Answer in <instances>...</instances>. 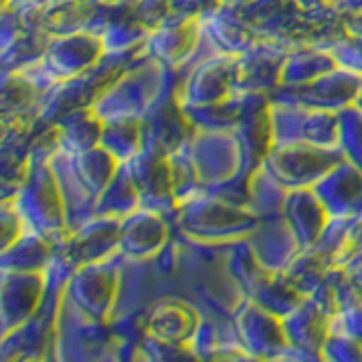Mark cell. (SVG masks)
Here are the masks:
<instances>
[{
	"label": "cell",
	"mask_w": 362,
	"mask_h": 362,
	"mask_svg": "<svg viewBox=\"0 0 362 362\" xmlns=\"http://www.w3.org/2000/svg\"><path fill=\"white\" fill-rule=\"evenodd\" d=\"M322 358L328 360H362V342L342 331H331L322 346Z\"/></svg>",
	"instance_id": "34"
},
{
	"label": "cell",
	"mask_w": 362,
	"mask_h": 362,
	"mask_svg": "<svg viewBox=\"0 0 362 362\" xmlns=\"http://www.w3.org/2000/svg\"><path fill=\"white\" fill-rule=\"evenodd\" d=\"M71 294L75 303L93 320H105L111 310L113 299H116L118 290V274L116 269L109 265L86 263L75 267V274L71 276Z\"/></svg>",
	"instance_id": "11"
},
{
	"label": "cell",
	"mask_w": 362,
	"mask_h": 362,
	"mask_svg": "<svg viewBox=\"0 0 362 362\" xmlns=\"http://www.w3.org/2000/svg\"><path fill=\"white\" fill-rule=\"evenodd\" d=\"M132 14L147 32H154L170 18V0H132Z\"/></svg>",
	"instance_id": "33"
},
{
	"label": "cell",
	"mask_w": 362,
	"mask_h": 362,
	"mask_svg": "<svg viewBox=\"0 0 362 362\" xmlns=\"http://www.w3.org/2000/svg\"><path fill=\"white\" fill-rule=\"evenodd\" d=\"M344 269L349 272L351 276V283H354V288L358 290L360 299H362V249L360 252H356L354 256H351L346 263H344Z\"/></svg>",
	"instance_id": "37"
},
{
	"label": "cell",
	"mask_w": 362,
	"mask_h": 362,
	"mask_svg": "<svg viewBox=\"0 0 362 362\" xmlns=\"http://www.w3.org/2000/svg\"><path fill=\"white\" fill-rule=\"evenodd\" d=\"M283 328H286L290 349L322 358V346L331 335V317L310 297H305L297 308L283 317Z\"/></svg>",
	"instance_id": "17"
},
{
	"label": "cell",
	"mask_w": 362,
	"mask_h": 362,
	"mask_svg": "<svg viewBox=\"0 0 362 362\" xmlns=\"http://www.w3.org/2000/svg\"><path fill=\"white\" fill-rule=\"evenodd\" d=\"M165 222L161 213L152 209H136L122 218L120 226V249L127 256H150L156 254L165 243Z\"/></svg>",
	"instance_id": "19"
},
{
	"label": "cell",
	"mask_w": 362,
	"mask_h": 362,
	"mask_svg": "<svg viewBox=\"0 0 362 362\" xmlns=\"http://www.w3.org/2000/svg\"><path fill=\"white\" fill-rule=\"evenodd\" d=\"M143 147L161 152H175L186 143L192 120L184 109V102L175 93H165L143 111Z\"/></svg>",
	"instance_id": "7"
},
{
	"label": "cell",
	"mask_w": 362,
	"mask_h": 362,
	"mask_svg": "<svg viewBox=\"0 0 362 362\" xmlns=\"http://www.w3.org/2000/svg\"><path fill=\"white\" fill-rule=\"evenodd\" d=\"M98 11L93 0H43V3L16 11L25 30H37L50 37L88 30Z\"/></svg>",
	"instance_id": "8"
},
{
	"label": "cell",
	"mask_w": 362,
	"mask_h": 362,
	"mask_svg": "<svg viewBox=\"0 0 362 362\" xmlns=\"http://www.w3.org/2000/svg\"><path fill=\"white\" fill-rule=\"evenodd\" d=\"M45 290L43 272H18L3 269V326L5 335L23 326L34 310Z\"/></svg>",
	"instance_id": "14"
},
{
	"label": "cell",
	"mask_w": 362,
	"mask_h": 362,
	"mask_svg": "<svg viewBox=\"0 0 362 362\" xmlns=\"http://www.w3.org/2000/svg\"><path fill=\"white\" fill-rule=\"evenodd\" d=\"M362 84V73L349 71L344 66H337L322 77L305 82L299 86H279L272 90L274 102H292V105H305L317 109L339 111L346 105H354Z\"/></svg>",
	"instance_id": "4"
},
{
	"label": "cell",
	"mask_w": 362,
	"mask_h": 362,
	"mask_svg": "<svg viewBox=\"0 0 362 362\" xmlns=\"http://www.w3.org/2000/svg\"><path fill=\"white\" fill-rule=\"evenodd\" d=\"M337 59L333 52L326 50H315V48H303L288 54L286 64L281 71V86H299L305 82L322 77L324 73L337 68Z\"/></svg>",
	"instance_id": "25"
},
{
	"label": "cell",
	"mask_w": 362,
	"mask_h": 362,
	"mask_svg": "<svg viewBox=\"0 0 362 362\" xmlns=\"http://www.w3.org/2000/svg\"><path fill=\"white\" fill-rule=\"evenodd\" d=\"M331 324L342 326L339 331L354 335L358 342H362V301L349 305V308H344L342 313L331 317ZM333 331H337V328H333Z\"/></svg>",
	"instance_id": "36"
},
{
	"label": "cell",
	"mask_w": 362,
	"mask_h": 362,
	"mask_svg": "<svg viewBox=\"0 0 362 362\" xmlns=\"http://www.w3.org/2000/svg\"><path fill=\"white\" fill-rule=\"evenodd\" d=\"M331 3L342 11V14H360L362 11V0H331Z\"/></svg>",
	"instance_id": "38"
},
{
	"label": "cell",
	"mask_w": 362,
	"mask_h": 362,
	"mask_svg": "<svg viewBox=\"0 0 362 362\" xmlns=\"http://www.w3.org/2000/svg\"><path fill=\"white\" fill-rule=\"evenodd\" d=\"M342 158L344 152L339 147H322V145L294 141V143L272 145L263 165L276 184L288 188H301V186H315Z\"/></svg>",
	"instance_id": "1"
},
{
	"label": "cell",
	"mask_w": 362,
	"mask_h": 362,
	"mask_svg": "<svg viewBox=\"0 0 362 362\" xmlns=\"http://www.w3.org/2000/svg\"><path fill=\"white\" fill-rule=\"evenodd\" d=\"M120 165H122L120 158L102 145L75 154V161H73L79 184L86 188V192L90 197L102 195V190L111 184V179L116 177Z\"/></svg>",
	"instance_id": "23"
},
{
	"label": "cell",
	"mask_w": 362,
	"mask_h": 362,
	"mask_svg": "<svg viewBox=\"0 0 362 362\" xmlns=\"http://www.w3.org/2000/svg\"><path fill=\"white\" fill-rule=\"evenodd\" d=\"M313 190L320 195L331 218H354L362 211V170L346 158L328 170Z\"/></svg>",
	"instance_id": "13"
},
{
	"label": "cell",
	"mask_w": 362,
	"mask_h": 362,
	"mask_svg": "<svg viewBox=\"0 0 362 362\" xmlns=\"http://www.w3.org/2000/svg\"><path fill=\"white\" fill-rule=\"evenodd\" d=\"M179 215L184 218L181 224L186 231L206 238H224L229 233L252 231L256 226L254 213H247L222 197H188L179 202Z\"/></svg>",
	"instance_id": "5"
},
{
	"label": "cell",
	"mask_w": 362,
	"mask_h": 362,
	"mask_svg": "<svg viewBox=\"0 0 362 362\" xmlns=\"http://www.w3.org/2000/svg\"><path fill=\"white\" fill-rule=\"evenodd\" d=\"M23 213L18 211L16 202L5 197L3 202V249L14 245L21 238V224H23Z\"/></svg>",
	"instance_id": "35"
},
{
	"label": "cell",
	"mask_w": 362,
	"mask_h": 362,
	"mask_svg": "<svg viewBox=\"0 0 362 362\" xmlns=\"http://www.w3.org/2000/svg\"><path fill=\"white\" fill-rule=\"evenodd\" d=\"M333 267V260L320 247H305L290 260V265L283 269V274L290 279V283L297 290H301L305 297H310L313 290L320 286L322 279Z\"/></svg>",
	"instance_id": "26"
},
{
	"label": "cell",
	"mask_w": 362,
	"mask_h": 362,
	"mask_svg": "<svg viewBox=\"0 0 362 362\" xmlns=\"http://www.w3.org/2000/svg\"><path fill=\"white\" fill-rule=\"evenodd\" d=\"M52 254V240L39 231L23 233L14 245L3 249V269L43 272Z\"/></svg>",
	"instance_id": "24"
},
{
	"label": "cell",
	"mask_w": 362,
	"mask_h": 362,
	"mask_svg": "<svg viewBox=\"0 0 362 362\" xmlns=\"http://www.w3.org/2000/svg\"><path fill=\"white\" fill-rule=\"evenodd\" d=\"M339 150L344 158L362 170V109L356 105H346L339 109Z\"/></svg>",
	"instance_id": "31"
},
{
	"label": "cell",
	"mask_w": 362,
	"mask_h": 362,
	"mask_svg": "<svg viewBox=\"0 0 362 362\" xmlns=\"http://www.w3.org/2000/svg\"><path fill=\"white\" fill-rule=\"evenodd\" d=\"M252 299L258 301L263 308L272 310L274 315L286 317L305 299V294L292 286L290 279L283 274V269H276L267 276V281L258 288V292Z\"/></svg>",
	"instance_id": "29"
},
{
	"label": "cell",
	"mask_w": 362,
	"mask_h": 362,
	"mask_svg": "<svg viewBox=\"0 0 362 362\" xmlns=\"http://www.w3.org/2000/svg\"><path fill=\"white\" fill-rule=\"evenodd\" d=\"M14 202L23 213V218L34 226V231L48 235L50 240L52 233L66 229L64 204L54 184V175L41 158H37V161L32 158L30 177L16 192Z\"/></svg>",
	"instance_id": "2"
},
{
	"label": "cell",
	"mask_w": 362,
	"mask_h": 362,
	"mask_svg": "<svg viewBox=\"0 0 362 362\" xmlns=\"http://www.w3.org/2000/svg\"><path fill=\"white\" fill-rule=\"evenodd\" d=\"M197 328H199L197 315L186 303L179 301L158 303L150 313V317H147V335L179 346H190L188 342H192Z\"/></svg>",
	"instance_id": "20"
},
{
	"label": "cell",
	"mask_w": 362,
	"mask_h": 362,
	"mask_svg": "<svg viewBox=\"0 0 362 362\" xmlns=\"http://www.w3.org/2000/svg\"><path fill=\"white\" fill-rule=\"evenodd\" d=\"M231 269H233V276L240 281V286L249 294H252V297L258 292V288L267 281V276L272 274V269L260 265V260L252 252H249L247 247H240L238 252H233Z\"/></svg>",
	"instance_id": "32"
},
{
	"label": "cell",
	"mask_w": 362,
	"mask_h": 362,
	"mask_svg": "<svg viewBox=\"0 0 362 362\" xmlns=\"http://www.w3.org/2000/svg\"><path fill=\"white\" fill-rule=\"evenodd\" d=\"M288 59V52L281 45L272 43L269 37L258 39L247 52L235 57V82L233 90H256L272 93L281 86V71Z\"/></svg>",
	"instance_id": "9"
},
{
	"label": "cell",
	"mask_w": 362,
	"mask_h": 362,
	"mask_svg": "<svg viewBox=\"0 0 362 362\" xmlns=\"http://www.w3.org/2000/svg\"><path fill=\"white\" fill-rule=\"evenodd\" d=\"M222 3H226V5H243V3H247V0H222Z\"/></svg>",
	"instance_id": "41"
},
{
	"label": "cell",
	"mask_w": 362,
	"mask_h": 362,
	"mask_svg": "<svg viewBox=\"0 0 362 362\" xmlns=\"http://www.w3.org/2000/svg\"><path fill=\"white\" fill-rule=\"evenodd\" d=\"M122 163L127 165L134 184L141 192V204L145 209L163 213L177 202L173 165H170L168 152L154 150V147H141L139 152Z\"/></svg>",
	"instance_id": "6"
},
{
	"label": "cell",
	"mask_w": 362,
	"mask_h": 362,
	"mask_svg": "<svg viewBox=\"0 0 362 362\" xmlns=\"http://www.w3.org/2000/svg\"><path fill=\"white\" fill-rule=\"evenodd\" d=\"M93 3H132V0H93Z\"/></svg>",
	"instance_id": "40"
},
{
	"label": "cell",
	"mask_w": 362,
	"mask_h": 362,
	"mask_svg": "<svg viewBox=\"0 0 362 362\" xmlns=\"http://www.w3.org/2000/svg\"><path fill=\"white\" fill-rule=\"evenodd\" d=\"M120 215H95L93 220H88L75 235L68 238L64 249L68 265L79 267L107 258L113 249L120 247Z\"/></svg>",
	"instance_id": "12"
},
{
	"label": "cell",
	"mask_w": 362,
	"mask_h": 362,
	"mask_svg": "<svg viewBox=\"0 0 362 362\" xmlns=\"http://www.w3.org/2000/svg\"><path fill=\"white\" fill-rule=\"evenodd\" d=\"M297 3L305 9H310V7H317V5H324V3H331V0H297Z\"/></svg>",
	"instance_id": "39"
},
{
	"label": "cell",
	"mask_w": 362,
	"mask_h": 362,
	"mask_svg": "<svg viewBox=\"0 0 362 362\" xmlns=\"http://www.w3.org/2000/svg\"><path fill=\"white\" fill-rule=\"evenodd\" d=\"M107 54L102 34L79 30L71 34L50 37L48 48L41 57V71L54 84L59 79H71L88 73Z\"/></svg>",
	"instance_id": "3"
},
{
	"label": "cell",
	"mask_w": 362,
	"mask_h": 362,
	"mask_svg": "<svg viewBox=\"0 0 362 362\" xmlns=\"http://www.w3.org/2000/svg\"><path fill=\"white\" fill-rule=\"evenodd\" d=\"M39 98V86L23 71H5L3 77V113L7 118H18L34 107Z\"/></svg>",
	"instance_id": "30"
},
{
	"label": "cell",
	"mask_w": 362,
	"mask_h": 362,
	"mask_svg": "<svg viewBox=\"0 0 362 362\" xmlns=\"http://www.w3.org/2000/svg\"><path fill=\"white\" fill-rule=\"evenodd\" d=\"M286 220L301 249L313 247L326 229L331 213L324 206L313 186L292 188L286 197Z\"/></svg>",
	"instance_id": "16"
},
{
	"label": "cell",
	"mask_w": 362,
	"mask_h": 362,
	"mask_svg": "<svg viewBox=\"0 0 362 362\" xmlns=\"http://www.w3.org/2000/svg\"><path fill=\"white\" fill-rule=\"evenodd\" d=\"M100 145L116 154L120 161H127L143 147V120L139 116L107 118Z\"/></svg>",
	"instance_id": "27"
},
{
	"label": "cell",
	"mask_w": 362,
	"mask_h": 362,
	"mask_svg": "<svg viewBox=\"0 0 362 362\" xmlns=\"http://www.w3.org/2000/svg\"><path fill=\"white\" fill-rule=\"evenodd\" d=\"M141 204V192L136 188L134 179L129 175L127 165H120L116 177L111 179V184L102 190V195L98 197V206L95 213L98 215H129L132 211L139 209Z\"/></svg>",
	"instance_id": "28"
},
{
	"label": "cell",
	"mask_w": 362,
	"mask_h": 362,
	"mask_svg": "<svg viewBox=\"0 0 362 362\" xmlns=\"http://www.w3.org/2000/svg\"><path fill=\"white\" fill-rule=\"evenodd\" d=\"M199 30H202V18H181L170 14V18L161 28L150 32V37H147V50L158 62L175 66L195 48Z\"/></svg>",
	"instance_id": "18"
},
{
	"label": "cell",
	"mask_w": 362,
	"mask_h": 362,
	"mask_svg": "<svg viewBox=\"0 0 362 362\" xmlns=\"http://www.w3.org/2000/svg\"><path fill=\"white\" fill-rule=\"evenodd\" d=\"M57 124H59V139L64 150L79 154L100 145L105 118L95 111V107H86L66 113L62 120H57Z\"/></svg>",
	"instance_id": "22"
},
{
	"label": "cell",
	"mask_w": 362,
	"mask_h": 362,
	"mask_svg": "<svg viewBox=\"0 0 362 362\" xmlns=\"http://www.w3.org/2000/svg\"><path fill=\"white\" fill-rule=\"evenodd\" d=\"M235 57L238 54L222 52L220 57L204 62L188 77L186 93L181 102L184 105H213V102L229 98L235 82Z\"/></svg>",
	"instance_id": "15"
},
{
	"label": "cell",
	"mask_w": 362,
	"mask_h": 362,
	"mask_svg": "<svg viewBox=\"0 0 362 362\" xmlns=\"http://www.w3.org/2000/svg\"><path fill=\"white\" fill-rule=\"evenodd\" d=\"M206 18H209V34L220 45V50L226 54H243L258 41L256 30L243 18L235 5L222 3Z\"/></svg>",
	"instance_id": "21"
},
{
	"label": "cell",
	"mask_w": 362,
	"mask_h": 362,
	"mask_svg": "<svg viewBox=\"0 0 362 362\" xmlns=\"http://www.w3.org/2000/svg\"><path fill=\"white\" fill-rule=\"evenodd\" d=\"M238 335L249 356L274 358L281 356L290 346L286 328H283V317L263 308L258 301L252 299L245 308L238 313Z\"/></svg>",
	"instance_id": "10"
}]
</instances>
